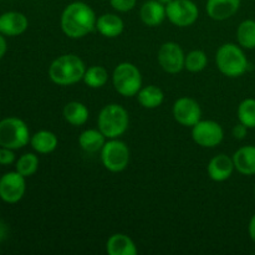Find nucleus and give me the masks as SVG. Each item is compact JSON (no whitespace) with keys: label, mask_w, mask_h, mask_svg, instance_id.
I'll return each mask as SVG.
<instances>
[{"label":"nucleus","mask_w":255,"mask_h":255,"mask_svg":"<svg viewBox=\"0 0 255 255\" xmlns=\"http://www.w3.org/2000/svg\"><path fill=\"white\" fill-rule=\"evenodd\" d=\"M96 12L89 4L72 1L62 10L60 26L70 39H82L96 29Z\"/></svg>","instance_id":"1"},{"label":"nucleus","mask_w":255,"mask_h":255,"mask_svg":"<svg viewBox=\"0 0 255 255\" xmlns=\"http://www.w3.org/2000/svg\"><path fill=\"white\" fill-rule=\"evenodd\" d=\"M86 65L80 56L65 54L56 57L49 66V77L55 85L71 86L84 79Z\"/></svg>","instance_id":"2"},{"label":"nucleus","mask_w":255,"mask_h":255,"mask_svg":"<svg viewBox=\"0 0 255 255\" xmlns=\"http://www.w3.org/2000/svg\"><path fill=\"white\" fill-rule=\"evenodd\" d=\"M129 125V115L124 106L109 104L104 106L97 117V128L107 139L120 138L126 133Z\"/></svg>","instance_id":"3"},{"label":"nucleus","mask_w":255,"mask_h":255,"mask_svg":"<svg viewBox=\"0 0 255 255\" xmlns=\"http://www.w3.org/2000/svg\"><path fill=\"white\" fill-rule=\"evenodd\" d=\"M216 65L219 71L231 79L241 77L248 70L249 62L241 45L227 42L216 54Z\"/></svg>","instance_id":"4"},{"label":"nucleus","mask_w":255,"mask_h":255,"mask_svg":"<svg viewBox=\"0 0 255 255\" xmlns=\"http://www.w3.org/2000/svg\"><path fill=\"white\" fill-rule=\"evenodd\" d=\"M30 129L26 122L17 117H5L0 120V147L14 151L30 143Z\"/></svg>","instance_id":"5"},{"label":"nucleus","mask_w":255,"mask_h":255,"mask_svg":"<svg viewBox=\"0 0 255 255\" xmlns=\"http://www.w3.org/2000/svg\"><path fill=\"white\" fill-rule=\"evenodd\" d=\"M112 85L121 96H136L142 89L141 71L131 62H121L112 72Z\"/></svg>","instance_id":"6"},{"label":"nucleus","mask_w":255,"mask_h":255,"mask_svg":"<svg viewBox=\"0 0 255 255\" xmlns=\"http://www.w3.org/2000/svg\"><path fill=\"white\" fill-rule=\"evenodd\" d=\"M101 162L107 171L112 173H120L125 171L129 164V148L120 138H112L106 141L102 147Z\"/></svg>","instance_id":"7"},{"label":"nucleus","mask_w":255,"mask_h":255,"mask_svg":"<svg viewBox=\"0 0 255 255\" xmlns=\"http://www.w3.org/2000/svg\"><path fill=\"white\" fill-rule=\"evenodd\" d=\"M167 19L178 27H188L198 20L199 9L192 0H172L166 5Z\"/></svg>","instance_id":"8"},{"label":"nucleus","mask_w":255,"mask_h":255,"mask_svg":"<svg viewBox=\"0 0 255 255\" xmlns=\"http://www.w3.org/2000/svg\"><path fill=\"white\" fill-rule=\"evenodd\" d=\"M192 138L203 148H214L223 141L224 129L213 120H201L192 127Z\"/></svg>","instance_id":"9"},{"label":"nucleus","mask_w":255,"mask_h":255,"mask_svg":"<svg viewBox=\"0 0 255 255\" xmlns=\"http://www.w3.org/2000/svg\"><path fill=\"white\" fill-rule=\"evenodd\" d=\"M159 66L167 74L176 75L184 69L186 54L181 45L174 41H167L159 47L157 55Z\"/></svg>","instance_id":"10"},{"label":"nucleus","mask_w":255,"mask_h":255,"mask_svg":"<svg viewBox=\"0 0 255 255\" xmlns=\"http://www.w3.org/2000/svg\"><path fill=\"white\" fill-rule=\"evenodd\" d=\"M26 192V178L16 171L7 172L0 177V199L15 204L22 199Z\"/></svg>","instance_id":"11"},{"label":"nucleus","mask_w":255,"mask_h":255,"mask_svg":"<svg viewBox=\"0 0 255 255\" xmlns=\"http://www.w3.org/2000/svg\"><path fill=\"white\" fill-rule=\"evenodd\" d=\"M172 115L176 122L184 127H193L202 120V110L198 102L192 97H179L174 101Z\"/></svg>","instance_id":"12"},{"label":"nucleus","mask_w":255,"mask_h":255,"mask_svg":"<svg viewBox=\"0 0 255 255\" xmlns=\"http://www.w3.org/2000/svg\"><path fill=\"white\" fill-rule=\"evenodd\" d=\"M29 27V20L22 12L6 11L0 15V34L4 36H19Z\"/></svg>","instance_id":"13"},{"label":"nucleus","mask_w":255,"mask_h":255,"mask_svg":"<svg viewBox=\"0 0 255 255\" xmlns=\"http://www.w3.org/2000/svg\"><path fill=\"white\" fill-rule=\"evenodd\" d=\"M234 169L236 167H234L233 158L226 153L214 156L207 166L209 178L214 182H226L227 179L231 178Z\"/></svg>","instance_id":"14"},{"label":"nucleus","mask_w":255,"mask_h":255,"mask_svg":"<svg viewBox=\"0 0 255 255\" xmlns=\"http://www.w3.org/2000/svg\"><path fill=\"white\" fill-rule=\"evenodd\" d=\"M241 0H207L206 11L211 19L224 21L238 12Z\"/></svg>","instance_id":"15"},{"label":"nucleus","mask_w":255,"mask_h":255,"mask_svg":"<svg viewBox=\"0 0 255 255\" xmlns=\"http://www.w3.org/2000/svg\"><path fill=\"white\" fill-rule=\"evenodd\" d=\"M139 17L146 26H159L167 19L166 5L161 4L157 0H147L139 9Z\"/></svg>","instance_id":"16"},{"label":"nucleus","mask_w":255,"mask_h":255,"mask_svg":"<svg viewBox=\"0 0 255 255\" xmlns=\"http://www.w3.org/2000/svg\"><path fill=\"white\" fill-rule=\"evenodd\" d=\"M125 22L117 14L106 12L97 17L96 30L105 37L115 39L124 32Z\"/></svg>","instance_id":"17"},{"label":"nucleus","mask_w":255,"mask_h":255,"mask_svg":"<svg viewBox=\"0 0 255 255\" xmlns=\"http://www.w3.org/2000/svg\"><path fill=\"white\" fill-rule=\"evenodd\" d=\"M233 162L236 171L243 176L255 174V146L248 144L237 149L233 154Z\"/></svg>","instance_id":"18"},{"label":"nucleus","mask_w":255,"mask_h":255,"mask_svg":"<svg viewBox=\"0 0 255 255\" xmlns=\"http://www.w3.org/2000/svg\"><path fill=\"white\" fill-rule=\"evenodd\" d=\"M106 252L109 255H136L138 249L128 236L116 233L112 234L107 241Z\"/></svg>","instance_id":"19"},{"label":"nucleus","mask_w":255,"mask_h":255,"mask_svg":"<svg viewBox=\"0 0 255 255\" xmlns=\"http://www.w3.org/2000/svg\"><path fill=\"white\" fill-rule=\"evenodd\" d=\"M59 139L57 136L51 131L41 129L35 132L30 138V146L35 152L40 154H49L57 148Z\"/></svg>","instance_id":"20"},{"label":"nucleus","mask_w":255,"mask_h":255,"mask_svg":"<svg viewBox=\"0 0 255 255\" xmlns=\"http://www.w3.org/2000/svg\"><path fill=\"white\" fill-rule=\"evenodd\" d=\"M106 143V137L99 128H89L81 132L79 136V144L87 153L101 152L102 147Z\"/></svg>","instance_id":"21"},{"label":"nucleus","mask_w":255,"mask_h":255,"mask_svg":"<svg viewBox=\"0 0 255 255\" xmlns=\"http://www.w3.org/2000/svg\"><path fill=\"white\" fill-rule=\"evenodd\" d=\"M62 115H64V119L67 124L74 127H80L84 126L89 121L90 112L89 109L82 102L71 101L65 105Z\"/></svg>","instance_id":"22"},{"label":"nucleus","mask_w":255,"mask_h":255,"mask_svg":"<svg viewBox=\"0 0 255 255\" xmlns=\"http://www.w3.org/2000/svg\"><path fill=\"white\" fill-rule=\"evenodd\" d=\"M138 104L143 109L154 110L161 106L164 101V94L158 86L154 85H148V86L142 87L136 95Z\"/></svg>","instance_id":"23"},{"label":"nucleus","mask_w":255,"mask_h":255,"mask_svg":"<svg viewBox=\"0 0 255 255\" xmlns=\"http://www.w3.org/2000/svg\"><path fill=\"white\" fill-rule=\"evenodd\" d=\"M109 71L106 67L100 66V65H94V66L86 69L82 81L90 89H101L109 81Z\"/></svg>","instance_id":"24"},{"label":"nucleus","mask_w":255,"mask_h":255,"mask_svg":"<svg viewBox=\"0 0 255 255\" xmlns=\"http://www.w3.org/2000/svg\"><path fill=\"white\" fill-rule=\"evenodd\" d=\"M237 40L243 49H255V20L247 19L237 29Z\"/></svg>","instance_id":"25"},{"label":"nucleus","mask_w":255,"mask_h":255,"mask_svg":"<svg viewBox=\"0 0 255 255\" xmlns=\"http://www.w3.org/2000/svg\"><path fill=\"white\" fill-rule=\"evenodd\" d=\"M39 157L36 154L31 153V152L24 153L15 162V171L19 172L25 178H27V177H31L36 173L37 169H39Z\"/></svg>","instance_id":"26"},{"label":"nucleus","mask_w":255,"mask_h":255,"mask_svg":"<svg viewBox=\"0 0 255 255\" xmlns=\"http://www.w3.org/2000/svg\"><path fill=\"white\" fill-rule=\"evenodd\" d=\"M208 65V56L203 50H192L186 55L184 69L189 72H201Z\"/></svg>","instance_id":"27"},{"label":"nucleus","mask_w":255,"mask_h":255,"mask_svg":"<svg viewBox=\"0 0 255 255\" xmlns=\"http://www.w3.org/2000/svg\"><path fill=\"white\" fill-rule=\"evenodd\" d=\"M238 120L248 128H255V99H246L239 104Z\"/></svg>","instance_id":"28"},{"label":"nucleus","mask_w":255,"mask_h":255,"mask_svg":"<svg viewBox=\"0 0 255 255\" xmlns=\"http://www.w3.org/2000/svg\"><path fill=\"white\" fill-rule=\"evenodd\" d=\"M112 9L119 12H128L137 5V0H110Z\"/></svg>","instance_id":"29"},{"label":"nucleus","mask_w":255,"mask_h":255,"mask_svg":"<svg viewBox=\"0 0 255 255\" xmlns=\"http://www.w3.org/2000/svg\"><path fill=\"white\" fill-rule=\"evenodd\" d=\"M15 162H16V156L14 149L0 147V166H11Z\"/></svg>","instance_id":"30"},{"label":"nucleus","mask_w":255,"mask_h":255,"mask_svg":"<svg viewBox=\"0 0 255 255\" xmlns=\"http://www.w3.org/2000/svg\"><path fill=\"white\" fill-rule=\"evenodd\" d=\"M248 127L244 126L243 124H241L239 122L238 125H236V126L233 127V129H232V134H233V137L236 139H244L246 138L247 133H248Z\"/></svg>","instance_id":"31"},{"label":"nucleus","mask_w":255,"mask_h":255,"mask_svg":"<svg viewBox=\"0 0 255 255\" xmlns=\"http://www.w3.org/2000/svg\"><path fill=\"white\" fill-rule=\"evenodd\" d=\"M248 233H249V237H251L252 241H253L255 243V214L253 217H252L251 221H249Z\"/></svg>","instance_id":"32"},{"label":"nucleus","mask_w":255,"mask_h":255,"mask_svg":"<svg viewBox=\"0 0 255 255\" xmlns=\"http://www.w3.org/2000/svg\"><path fill=\"white\" fill-rule=\"evenodd\" d=\"M7 50V44H6V39L2 34H0V60L4 57V55L6 54Z\"/></svg>","instance_id":"33"},{"label":"nucleus","mask_w":255,"mask_h":255,"mask_svg":"<svg viewBox=\"0 0 255 255\" xmlns=\"http://www.w3.org/2000/svg\"><path fill=\"white\" fill-rule=\"evenodd\" d=\"M5 234H6V228H5V224H2L1 222H0V241L4 238Z\"/></svg>","instance_id":"34"},{"label":"nucleus","mask_w":255,"mask_h":255,"mask_svg":"<svg viewBox=\"0 0 255 255\" xmlns=\"http://www.w3.org/2000/svg\"><path fill=\"white\" fill-rule=\"evenodd\" d=\"M157 1H159V2H161V4H163V5H167V4H169V2H171L172 0H157Z\"/></svg>","instance_id":"35"},{"label":"nucleus","mask_w":255,"mask_h":255,"mask_svg":"<svg viewBox=\"0 0 255 255\" xmlns=\"http://www.w3.org/2000/svg\"><path fill=\"white\" fill-rule=\"evenodd\" d=\"M254 197H255V187H254Z\"/></svg>","instance_id":"36"}]
</instances>
